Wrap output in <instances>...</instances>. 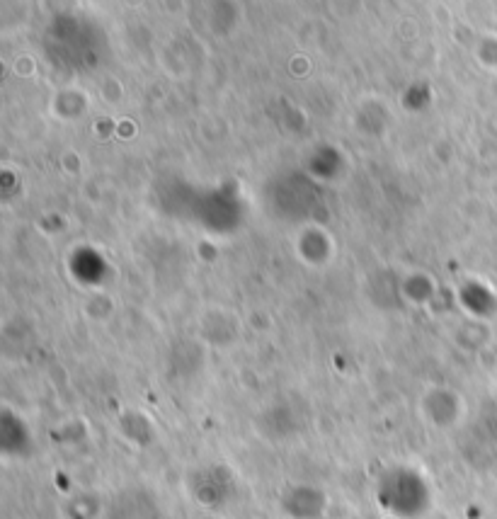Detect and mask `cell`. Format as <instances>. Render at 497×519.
<instances>
[{
  "label": "cell",
  "mask_w": 497,
  "mask_h": 519,
  "mask_svg": "<svg viewBox=\"0 0 497 519\" xmlns=\"http://www.w3.org/2000/svg\"><path fill=\"white\" fill-rule=\"evenodd\" d=\"M105 519H161V507L151 490L127 488L107 507Z\"/></svg>",
  "instance_id": "6da1fadb"
}]
</instances>
